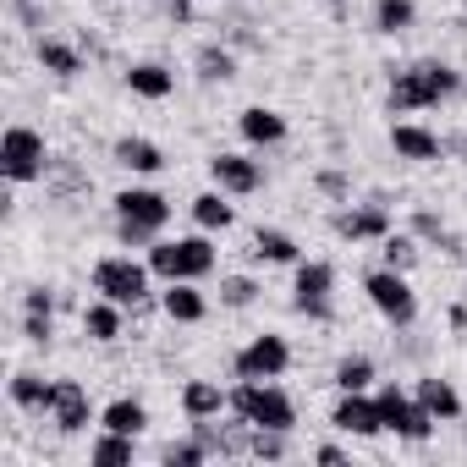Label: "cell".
I'll return each instance as SVG.
<instances>
[{"mask_svg": "<svg viewBox=\"0 0 467 467\" xmlns=\"http://www.w3.org/2000/svg\"><path fill=\"white\" fill-rule=\"evenodd\" d=\"M451 94H462V72L456 67H445V61H412V67L390 72L385 110L390 116H412V110H434Z\"/></svg>", "mask_w": 467, "mask_h": 467, "instance_id": "6da1fadb", "label": "cell"}, {"mask_svg": "<svg viewBox=\"0 0 467 467\" xmlns=\"http://www.w3.org/2000/svg\"><path fill=\"white\" fill-rule=\"evenodd\" d=\"M286 368H292V347H286V336H275V330L254 336L237 358H231V374H237V379H281Z\"/></svg>", "mask_w": 467, "mask_h": 467, "instance_id": "30bf717a", "label": "cell"}, {"mask_svg": "<svg viewBox=\"0 0 467 467\" xmlns=\"http://www.w3.org/2000/svg\"><path fill=\"white\" fill-rule=\"evenodd\" d=\"M220 412H231V390H225L220 379H187V385H182V418H187V423L220 418Z\"/></svg>", "mask_w": 467, "mask_h": 467, "instance_id": "ffe728a7", "label": "cell"}, {"mask_svg": "<svg viewBox=\"0 0 467 467\" xmlns=\"http://www.w3.org/2000/svg\"><path fill=\"white\" fill-rule=\"evenodd\" d=\"M412 237H418V243H429V248H445L451 259H462V254H467V243L456 237V231H451L434 209H412Z\"/></svg>", "mask_w": 467, "mask_h": 467, "instance_id": "f1b7e54d", "label": "cell"}, {"mask_svg": "<svg viewBox=\"0 0 467 467\" xmlns=\"http://www.w3.org/2000/svg\"><path fill=\"white\" fill-rule=\"evenodd\" d=\"M412 396L434 412V423H456V418H462V396H456V385L440 379V374H423V379L412 385Z\"/></svg>", "mask_w": 467, "mask_h": 467, "instance_id": "cb8c5ba5", "label": "cell"}, {"mask_svg": "<svg viewBox=\"0 0 467 467\" xmlns=\"http://www.w3.org/2000/svg\"><path fill=\"white\" fill-rule=\"evenodd\" d=\"M308 456H314V462H325V467H336V462H347V445H336V440H325V445H314Z\"/></svg>", "mask_w": 467, "mask_h": 467, "instance_id": "b9f144b4", "label": "cell"}, {"mask_svg": "<svg viewBox=\"0 0 467 467\" xmlns=\"http://www.w3.org/2000/svg\"><path fill=\"white\" fill-rule=\"evenodd\" d=\"M209 176H214V187L231 192V198H254V192H265V160L237 154V149H220V154L209 160Z\"/></svg>", "mask_w": 467, "mask_h": 467, "instance_id": "7c38bea8", "label": "cell"}, {"mask_svg": "<svg viewBox=\"0 0 467 467\" xmlns=\"http://www.w3.org/2000/svg\"><path fill=\"white\" fill-rule=\"evenodd\" d=\"M248 456H254V462H286V456H292V429H254Z\"/></svg>", "mask_w": 467, "mask_h": 467, "instance_id": "d590c367", "label": "cell"}, {"mask_svg": "<svg viewBox=\"0 0 467 467\" xmlns=\"http://www.w3.org/2000/svg\"><path fill=\"white\" fill-rule=\"evenodd\" d=\"M160 462H165V467H203V462H214V456H209V445L187 429L182 440H165V445H160Z\"/></svg>", "mask_w": 467, "mask_h": 467, "instance_id": "836d02e7", "label": "cell"}, {"mask_svg": "<svg viewBox=\"0 0 467 467\" xmlns=\"http://www.w3.org/2000/svg\"><path fill=\"white\" fill-rule=\"evenodd\" d=\"M121 78H127V88H132L138 99H149V105H160V99L176 94V72H171L165 61H132Z\"/></svg>", "mask_w": 467, "mask_h": 467, "instance_id": "7402d4cb", "label": "cell"}, {"mask_svg": "<svg viewBox=\"0 0 467 467\" xmlns=\"http://www.w3.org/2000/svg\"><path fill=\"white\" fill-rule=\"evenodd\" d=\"M12 17H17L23 28H39V23H45V17L34 12V0H12Z\"/></svg>", "mask_w": 467, "mask_h": 467, "instance_id": "7bdbcfd3", "label": "cell"}, {"mask_svg": "<svg viewBox=\"0 0 467 467\" xmlns=\"http://www.w3.org/2000/svg\"><path fill=\"white\" fill-rule=\"evenodd\" d=\"M445 149H456V154H462V165H467V138H456V143H445Z\"/></svg>", "mask_w": 467, "mask_h": 467, "instance_id": "bcb514c9", "label": "cell"}, {"mask_svg": "<svg viewBox=\"0 0 467 467\" xmlns=\"http://www.w3.org/2000/svg\"><path fill=\"white\" fill-rule=\"evenodd\" d=\"M88 286H94L99 297L132 308V314H143V308L154 303V270H149V259H132V254H105V259H94Z\"/></svg>", "mask_w": 467, "mask_h": 467, "instance_id": "7a4b0ae2", "label": "cell"}, {"mask_svg": "<svg viewBox=\"0 0 467 467\" xmlns=\"http://www.w3.org/2000/svg\"><path fill=\"white\" fill-rule=\"evenodd\" d=\"M292 308L314 325H336V265L330 259H303L292 275Z\"/></svg>", "mask_w": 467, "mask_h": 467, "instance_id": "ba28073f", "label": "cell"}, {"mask_svg": "<svg viewBox=\"0 0 467 467\" xmlns=\"http://www.w3.org/2000/svg\"><path fill=\"white\" fill-rule=\"evenodd\" d=\"M121 325H127V308L110 303V297H94V303L83 308V336L99 341V347H110V341L121 336Z\"/></svg>", "mask_w": 467, "mask_h": 467, "instance_id": "4316f807", "label": "cell"}, {"mask_svg": "<svg viewBox=\"0 0 467 467\" xmlns=\"http://www.w3.org/2000/svg\"><path fill=\"white\" fill-rule=\"evenodd\" d=\"M330 231H336L341 243H352V248H358V243H385L390 231H396V225H390V203H385V198H374V203H347V209L330 214Z\"/></svg>", "mask_w": 467, "mask_h": 467, "instance_id": "9c48e42d", "label": "cell"}, {"mask_svg": "<svg viewBox=\"0 0 467 467\" xmlns=\"http://www.w3.org/2000/svg\"><path fill=\"white\" fill-rule=\"evenodd\" d=\"M192 67H198V83H231L237 78V50L231 45H203L192 56Z\"/></svg>", "mask_w": 467, "mask_h": 467, "instance_id": "1f68e13d", "label": "cell"}, {"mask_svg": "<svg viewBox=\"0 0 467 467\" xmlns=\"http://www.w3.org/2000/svg\"><path fill=\"white\" fill-rule=\"evenodd\" d=\"M254 259L259 265H303V248H297V237L292 231H275V225H259L254 231Z\"/></svg>", "mask_w": 467, "mask_h": 467, "instance_id": "d4e9b609", "label": "cell"}, {"mask_svg": "<svg viewBox=\"0 0 467 467\" xmlns=\"http://www.w3.org/2000/svg\"><path fill=\"white\" fill-rule=\"evenodd\" d=\"M314 187H319L325 198H336V203H347V198H352V176H347V171H319V176H314Z\"/></svg>", "mask_w": 467, "mask_h": 467, "instance_id": "f35d334b", "label": "cell"}, {"mask_svg": "<svg viewBox=\"0 0 467 467\" xmlns=\"http://www.w3.org/2000/svg\"><path fill=\"white\" fill-rule=\"evenodd\" d=\"M231 412L254 429H297V401L275 379H237L231 385Z\"/></svg>", "mask_w": 467, "mask_h": 467, "instance_id": "5b68a950", "label": "cell"}, {"mask_svg": "<svg viewBox=\"0 0 467 467\" xmlns=\"http://www.w3.org/2000/svg\"><path fill=\"white\" fill-rule=\"evenodd\" d=\"M259 292H265V286H259L254 275H225V281H220V308H254Z\"/></svg>", "mask_w": 467, "mask_h": 467, "instance_id": "8d00e7d4", "label": "cell"}, {"mask_svg": "<svg viewBox=\"0 0 467 467\" xmlns=\"http://www.w3.org/2000/svg\"><path fill=\"white\" fill-rule=\"evenodd\" d=\"M418 254H423V243L412 237V231H390V237L379 243V259H385L390 270H401V275H407V270L418 265Z\"/></svg>", "mask_w": 467, "mask_h": 467, "instance_id": "e575fe53", "label": "cell"}, {"mask_svg": "<svg viewBox=\"0 0 467 467\" xmlns=\"http://www.w3.org/2000/svg\"><path fill=\"white\" fill-rule=\"evenodd\" d=\"M198 286H203V281H165L160 314H165L171 325H203V319H209V297H203Z\"/></svg>", "mask_w": 467, "mask_h": 467, "instance_id": "e0dca14e", "label": "cell"}, {"mask_svg": "<svg viewBox=\"0 0 467 467\" xmlns=\"http://www.w3.org/2000/svg\"><path fill=\"white\" fill-rule=\"evenodd\" d=\"M214 265H220V254H214V237H209V231H192V237H176V243L160 237V243L149 248L154 281H209Z\"/></svg>", "mask_w": 467, "mask_h": 467, "instance_id": "3957f363", "label": "cell"}, {"mask_svg": "<svg viewBox=\"0 0 467 467\" xmlns=\"http://www.w3.org/2000/svg\"><path fill=\"white\" fill-rule=\"evenodd\" d=\"M192 6H198V0H165V17L171 23H192Z\"/></svg>", "mask_w": 467, "mask_h": 467, "instance_id": "ee69618b", "label": "cell"}, {"mask_svg": "<svg viewBox=\"0 0 467 467\" xmlns=\"http://www.w3.org/2000/svg\"><path fill=\"white\" fill-rule=\"evenodd\" d=\"M50 165H56V154H50L45 132H34V127H23V121H12L6 132H0V176H6L12 187L45 182Z\"/></svg>", "mask_w": 467, "mask_h": 467, "instance_id": "277c9868", "label": "cell"}, {"mask_svg": "<svg viewBox=\"0 0 467 467\" xmlns=\"http://www.w3.org/2000/svg\"><path fill=\"white\" fill-rule=\"evenodd\" d=\"M138 456V434H116V429H99L88 440V467H132Z\"/></svg>", "mask_w": 467, "mask_h": 467, "instance_id": "83f0119b", "label": "cell"}, {"mask_svg": "<svg viewBox=\"0 0 467 467\" xmlns=\"http://www.w3.org/2000/svg\"><path fill=\"white\" fill-rule=\"evenodd\" d=\"M56 303H61V297H56L50 286H28V292H23V308H28V314H56Z\"/></svg>", "mask_w": 467, "mask_h": 467, "instance_id": "60d3db41", "label": "cell"}, {"mask_svg": "<svg viewBox=\"0 0 467 467\" xmlns=\"http://www.w3.org/2000/svg\"><path fill=\"white\" fill-rule=\"evenodd\" d=\"M330 385H336V390H374V385H379V368H374L368 352H347V358L336 363Z\"/></svg>", "mask_w": 467, "mask_h": 467, "instance_id": "4dcf8cb0", "label": "cell"}, {"mask_svg": "<svg viewBox=\"0 0 467 467\" xmlns=\"http://www.w3.org/2000/svg\"><path fill=\"white\" fill-rule=\"evenodd\" d=\"M451 330H456V336H467V308H462V303L451 308Z\"/></svg>", "mask_w": 467, "mask_h": 467, "instance_id": "f6af8a7d", "label": "cell"}, {"mask_svg": "<svg viewBox=\"0 0 467 467\" xmlns=\"http://www.w3.org/2000/svg\"><path fill=\"white\" fill-rule=\"evenodd\" d=\"M237 132H243V143H254V149H275V143H286V116L270 110V105H248V110L237 116Z\"/></svg>", "mask_w": 467, "mask_h": 467, "instance_id": "603a6c76", "label": "cell"}, {"mask_svg": "<svg viewBox=\"0 0 467 467\" xmlns=\"http://www.w3.org/2000/svg\"><path fill=\"white\" fill-rule=\"evenodd\" d=\"M23 341L28 347H50L56 341V314H28L23 308Z\"/></svg>", "mask_w": 467, "mask_h": 467, "instance_id": "74e56055", "label": "cell"}, {"mask_svg": "<svg viewBox=\"0 0 467 467\" xmlns=\"http://www.w3.org/2000/svg\"><path fill=\"white\" fill-rule=\"evenodd\" d=\"M225 198H231V192H220V187H214V192H198V198H192V225L209 231V237H225V231L237 225V209H231Z\"/></svg>", "mask_w": 467, "mask_h": 467, "instance_id": "484cf974", "label": "cell"}, {"mask_svg": "<svg viewBox=\"0 0 467 467\" xmlns=\"http://www.w3.org/2000/svg\"><path fill=\"white\" fill-rule=\"evenodd\" d=\"M50 423H56L61 434H83L88 423H99L94 396H88V385H83V379H56V407H50Z\"/></svg>", "mask_w": 467, "mask_h": 467, "instance_id": "9a60e30c", "label": "cell"}, {"mask_svg": "<svg viewBox=\"0 0 467 467\" xmlns=\"http://www.w3.org/2000/svg\"><path fill=\"white\" fill-rule=\"evenodd\" d=\"M116 243H121V248H154L160 237H154V231H143V225H121V220H116Z\"/></svg>", "mask_w": 467, "mask_h": 467, "instance_id": "ab89813d", "label": "cell"}, {"mask_svg": "<svg viewBox=\"0 0 467 467\" xmlns=\"http://www.w3.org/2000/svg\"><path fill=\"white\" fill-rule=\"evenodd\" d=\"M110 209H116L121 225H143V231H154V237L171 225V198L160 187H121L110 198Z\"/></svg>", "mask_w": 467, "mask_h": 467, "instance_id": "8fae6325", "label": "cell"}, {"mask_svg": "<svg viewBox=\"0 0 467 467\" xmlns=\"http://www.w3.org/2000/svg\"><path fill=\"white\" fill-rule=\"evenodd\" d=\"M99 429H116V434H143L149 429V407L138 396H116L99 407Z\"/></svg>", "mask_w": 467, "mask_h": 467, "instance_id": "f546056e", "label": "cell"}, {"mask_svg": "<svg viewBox=\"0 0 467 467\" xmlns=\"http://www.w3.org/2000/svg\"><path fill=\"white\" fill-rule=\"evenodd\" d=\"M34 61H39V72H50V78H78V72H83V45L56 39V34H39V39H34Z\"/></svg>", "mask_w": 467, "mask_h": 467, "instance_id": "44dd1931", "label": "cell"}, {"mask_svg": "<svg viewBox=\"0 0 467 467\" xmlns=\"http://www.w3.org/2000/svg\"><path fill=\"white\" fill-rule=\"evenodd\" d=\"M330 429H341V434H352V440L385 434V418H379L374 390H341V401H336V412H330Z\"/></svg>", "mask_w": 467, "mask_h": 467, "instance_id": "4fadbf2b", "label": "cell"}, {"mask_svg": "<svg viewBox=\"0 0 467 467\" xmlns=\"http://www.w3.org/2000/svg\"><path fill=\"white\" fill-rule=\"evenodd\" d=\"M363 292H368L374 314H379L390 330H412V325H418V292H412V281H407L401 270H390V265L368 270V275H363Z\"/></svg>", "mask_w": 467, "mask_h": 467, "instance_id": "52a82bcc", "label": "cell"}, {"mask_svg": "<svg viewBox=\"0 0 467 467\" xmlns=\"http://www.w3.org/2000/svg\"><path fill=\"white\" fill-rule=\"evenodd\" d=\"M418 23V6H412V0H374V34H407Z\"/></svg>", "mask_w": 467, "mask_h": 467, "instance_id": "d6a6232c", "label": "cell"}, {"mask_svg": "<svg viewBox=\"0 0 467 467\" xmlns=\"http://www.w3.org/2000/svg\"><path fill=\"white\" fill-rule=\"evenodd\" d=\"M110 160H116L121 171H132V176H160V171H165V149H160L154 138H138V132L116 138V143H110Z\"/></svg>", "mask_w": 467, "mask_h": 467, "instance_id": "d6986e66", "label": "cell"}, {"mask_svg": "<svg viewBox=\"0 0 467 467\" xmlns=\"http://www.w3.org/2000/svg\"><path fill=\"white\" fill-rule=\"evenodd\" d=\"M374 401H379L385 434H396V440H407V445H423V440L434 434V412H429L412 390H401L396 379H379V385H374Z\"/></svg>", "mask_w": 467, "mask_h": 467, "instance_id": "8992f818", "label": "cell"}, {"mask_svg": "<svg viewBox=\"0 0 467 467\" xmlns=\"http://www.w3.org/2000/svg\"><path fill=\"white\" fill-rule=\"evenodd\" d=\"M390 149H396V160H412V165H440L451 154L445 138L429 132V127H418V121H396L390 127Z\"/></svg>", "mask_w": 467, "mask_h": 467, "instance_id": "2e32d148", "label": "cell"}, {"mask_svg": "<svg viewBox=\"0 0 467 467\" xmlns=\"http://www.w3.org/2000/svg\"><path fill=\"white\" fill-rule=\"evenodd\" d=\"M6 396H12L17 412H28V418H50V407H56V379H45V374H34V368H17L12 385H6Z\"/></svg>", "mask_w": 467, "mask_h": 467, "instance_id": "ac0fdd59", "label": "cell"}, {"mask_svg": "<svg viewBox=\"0 0 467 467\" xmlns=\"http://www.w3.org/2000/svg\"><path fill=\"white\" fill-rule=\"evenodd\" d=\"M203 445H209V456H220V462H237V456H248V445H254V423L248 418H237L231 412V423H220V418H198V423H187Z\"/></svg>", "mask_w": 467, "mask_h": 467, "instance_id": "5bb4252c", "label": "cell"}]
</instances>
